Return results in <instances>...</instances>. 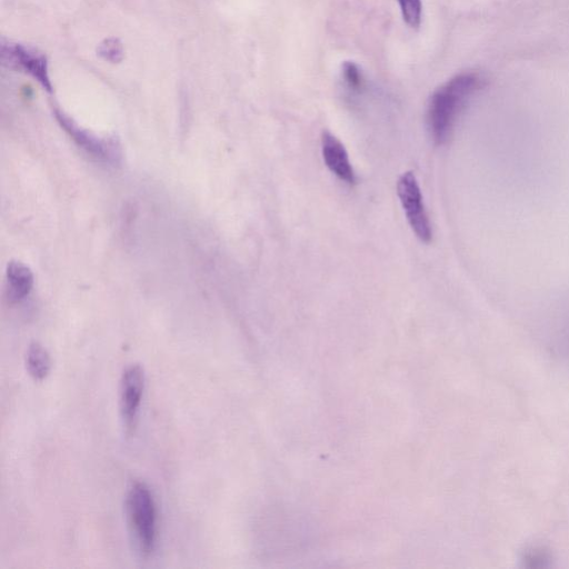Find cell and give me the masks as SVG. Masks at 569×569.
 Instances as JSON below:
<instances>
[{"instance_id": "obj_2", "label": "cell", "mask_w": 569, "mask_h": 569, "mask_svg": "<svg viewBox=\"0 0 569 569\" xmlns=\"http://www.w3.org/2000/svg\"><path fill=\"white\" fill-rule=\"evenodd\" d=\"M126 514L138 553L144 557L151 556L157 544V506L146 483L135 482L129 488Z\"/></svg>"}, {"instance_id": "obj_9", "label": "cell", "mask_w": 569, "mask_h": 569, "mask_svg": "<svg viewBox=\"0 0 569 569\" xmlns=\"http://www.w3.org/2000/svg\"><path fill=\"white\" fill-rule=\"evenodd\" d=\"M26 367L29 376L35 382L45 381L52 371V359L47 349L39 343L29 346L26 354Z\"/></svg>"}, {"instance_id": "obj_8", "label": "cell", "mask_w": 569, "mask_h": 569, "mask_svg": "<svg viewBox=\"0 0 569 569\" xmlns=\"http://www.w3.org/2000/svg\"><path fill=\"white\" fill-rule=\"evenodd\" d=\"M6 279L8 298L13 303L24 301L32 293L35 283L32 269L21 262L13 261L7 265Z\"/></svg>"}, {"instance_id": "obj_12", "label": "cell", "mask_w": 569, "mask_h": 569, "mask_svg": "<svg viewBox=\"0 0 569 569\" xmlns=\"http://www.w3.org/2000/svg\"><path fill=\"white\" fill-rule=\"evenodd\" d=\"M97 53L104 61L112 64L121 63L124 59V47L116 38H108L98 45Z\"/></svg>"}, {"instance_id": "obj_5", "label": "cell", "mask_w": 569, "mask_h": 569, "mask_svg": "<svg viewBox=\"0 0 569 569\" xmlns=\"http://www.w3.org/2000/svg\"><path fill=\"white\" fill-rule=\"evenodd\" d=\"M57 122L64 131L72 137L73 141L85 152L106 163L116 164L121 158L119 147L113 139L101 138L86 129L79 127L71 117L56 109Z\"/></svg>"}, {"instance_id": "obj_4", "label": "cell", "mask_w": 569, "mask_h": 569, "mask_svg": "<svg viewBox=\"0 0 569 569\" xmlns=\"http://www.w3.org/2000/svg\"><path fill=\"white\" fill-rule=\"evenodd\" d=\"M145 372L141 365L128 366L121 381V416L123 425L128 435L133 434L141 411L143 395L145 391Z\"/></svg>"}, {"instance_id": "obj_1", "label": "cell", "mask_w": 569, "mask_h": 569, "mask_svg": "<svg viewBox=\"0 0 569 569\" xmlns=\"http://www.w3.org/2000/svg\"><path fill=\"white\" fill-rule=\"evenodd\" d=\"M481 82L476 74L463 73L449 79L433 94L427 108V126L436 145L451 139L459 116Z\"/></svg>"}, {"instance_id": "obj_7", "label": "cell", "mask_w": 569, "mask_h": 569, "mask_svg": "<svg viewBox=\"0 0 569 569\" xmlns=\"http://www.w3.org/2000/svg\"><path fill=\"white\" fill-rule=\"evenodd\" d=\"M322 153L329 171L348 185L356 184V174L345 146L329 132L323 133Z\"/></svg>"}, {"instance_id": "obj_13", "label": "cell", "mask_w": 569, "mask_h": 569, "mask_svg": "<svg viewBox=\"0 0 569 569\" xmlns=\"http://www.w3.org/2000/svg\"><path fill=\"white\" fill-rule=\"evenodd\" d=\"M342 76L349 91L361 93L365 86V78L362 69L353 62L343 65Z\"/></svg>"}, {"instance_id": "obj_3", "label": "cell", "mask_w": 569, "mask_h": 569, "mask_svg": "<svg viewBox=\"0 0 569 569\" xmlns=\"http://www.w3.org/2000/svg\"><path fill=\"white\" fill-rule=\"evenodd\" d=\"M397 194L409 225L423 243H431L433 231L423 202L421 188L415 175L407 172L398 179Z\"/></svg>"}, {"instance_id": "obj_10", "label": "cell", "mask_w": 569, "mask_h": 569, "mask_svg": "<svg viewBox=\"0 0 569 569\" xmlns=\"http://www.w3.org/2000/svg\"><path fill=\"white\" fill-rule=\"evenodd\" d=\"M521 562L527 568H546L552 566L553 556L544 546H531L522 553Z\"/></svg>"}, {"instance_id": "obj_11", "label": "cell", "mask_w": 569, "mask_h": 569, "mask_svg": "<svg viewBox=\"0 0 569 569\" xmlns=\"http://www.w3.org/2000/svg\"><path fill=\"white\" fill-rule=\"evenodd\" d=\"M401 8L404 22L411 28L417 29L422 24L423 4L422 0H397Z\"/></svg>"}, {"instance_id": "obj_6", "label": "cell", "mask_w": 569, "mask_h": 569, "mask_svg": "<svg viewBox=\"0 0 569 569\" xmlns=\"http://www.w3.org/2000/svg\"><path fill=\"white\" fill-rule=\"evenodd\" d=\"M2 61L9 68L33 76L47 92L53 91L51 78L48 75L46 57L37 52L36 49L19 44L4 43L2 45Z\"/></svg>"}]
</instances>
